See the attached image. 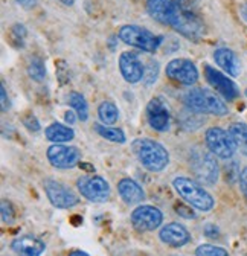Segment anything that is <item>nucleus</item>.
Masks as SVG:
<instances>
[{
    "instance_id": "obj_1",
    "label": "nucleus",
    "mask_w": 247,
    "mask_h": 256,
    "mask_svg": "<svg viewBox=\"0 0 247 256\" xmlns=\"http://www.w3.org/2000/svg\"><path fill=\"white\" fill-rule=\"evenodd\" d=\"M145 8L156 22L176 29L190 40L198 42L204 34L197 0H145Z\"/></svg>"
},
{
    "instance_id": "obj_2",
    "label": "nucleus",
    "mask_w": 247,
    "mask_h": 256,
    "mask_svg": "<svg viewBox=\"0 0 247 256\" xmlns=\"http://www.w3.org/2000/svg\"><path fill=\"white\" fill-rule=\"evenodd\" d=\"M133 152L140 162V165L151 171V172H160L170 164V152L168 150L152 139H136L132 144Z\"/></svg>"
},
{
    "instance_id": "obj_3",
    "label": "nucleus",
    "mask_w": 247,
    "mask_h": 256,
    "mask_svg": "<svg viewBox=\"0 0 247 256\" xmlns=\"http://www.w3.org/2000/svg\"><path fill=\"white\" fill-rule=\"evenodd\" d=\"M183 101L188 108L200 114H212V116H226L229 113L228 106L217 93L208 88H191L184 93Z\"/></svg>"
},
{
    "instance_id": "obj_4",
    "label": "nucleus",
    "mask_w": 247,
    "mask_h": 256,
    "mask_svg": "<svg viewBox=\"0 0 247 256\" xmlns=\"http://www.w3.org/2000/svg\"><path fill=\"white\" fill-rule=\"evenodd\" d=\"M172 186L177 194L186 202V204L196 208L197 210L208 212L215 206L214 197L196 180L190 177L178 176L172 180Z\"/></svg>"
},
{
    "instance_id": "obj_5",
    "label": "nucleus",
    "mask_w": 247,
    "mask_h": 256,
    "mask_svg": "<svg viewBox=\"0 0 247 256\" xmlns=\"http://www.w3.org/2000/svg\"><path fill=\"white\" fill-rule=\"evenodd\" d=\"M118 37L124 44L136 48L144 52H150V54L158 52V49L160 48V44L164 42L162 36L152 34V32L148 30L146 28H142L138 24L120 26V29L118 32Z\"/></svg>"
},
{
    "instance_id": "obj_6",
    "label": "nucleus",
    "mask_w": 247,
    "mask_h": 256,
    "mask_svg": "<svg viewBox=\"0 0 247 256\" xmlns=\"http://www.w3.org/2000/svg\"><path fill=\"white\" fill-rule=\"evenodd\" d=\"M190 166L196 178L204 184H215L220 176L218 164L215 156L210 151H206L200 146L192 148L190 154Z\"/></svg>"
},
{
    "instance_id": "obj_7",
    "label": "nucleus",
    "mask_w": 247,
    "mask_h": 256,
    "mask_svg": "<svg viewBox=\"0 0 247 256\" xmlns=\"http://www.w3.org/2000/svg\"><path fill=\"white\" fill-rule=\"evenodd\" d=\"M204 142L208 150L218 158L229 160L238 150V145L229 130L222 126H210L204 134Z\"/></svg>"
},
{
    "instance_id": "obj_8",
    "label": "nucleus",
    "mask_w": 247,
    "mask_h": 256,
    "mask_svg": "<svg viewBox=\"0 0 247 256\" xmlns=\"http://www.w3.org/2000/svg\"><path fill=\"white\" fill-rule=\"evenodd\" d=\"M76 188L81 196L92 203H106L110 198V184L101 176L80 177Z\"/></svg>"
},
{
    "instance_id": "obj_9",
    "label": "nucleus",
    "mask_w": 247,
    "mask_h": 256,
    "mask_svg": "<svg viewBox=\"0 0 247 256\" xmlns=\"http://www.w3.org/2000/svg\"><path fill=\"white\" fill-rule=\"evenodd\" d=\"M43 184H44V192L52 206L58 209H70L80 203V197L69 186L52 178L44 180Z\"/></svg>"
},
{
    "instance_id": "obj_10",
    "label": "nucleus",
    "mask_w": 247,
    "mask_h": 256,
    "mask_svg": "<svg viewBox=\"0 0 247 256\" xmlns=\"http://www.w3.org/2000/svg\"><path fill=\"white\" fill-rule=\"evenodd\" d=\"M166 76L182 86H192L198 80V70L196 64L188 58H174L166 64Z\"/></svg>"
},
{
    "instance_id": "obj_11",
    "label": "nucleus",
    "mask_w": 247,
    "mask_h": 256,
    "mask_svg": "<svg viewBox=\"0 0 247 256\" xmlns=\"http://www.w3.org/2000/svg\"><path fill=\"white\" fill-rule=\"evenodd\" d=\"M164 214L151 204H140L132 212V224L139 232H152L162 226Z\"/></svg>"
},
{
    "instance_id": "obj_12",
    "label": "nucleus",
    "mask_w": 247,
    "mask_h": 256,
    "mask_svg": "<svg viewBox=\"0 0 247 256\" xmlns=\"http://www.w3.org/2000/svg\"><path fill=\"white\" fill-rule=\"evenodd\" d=\"M48 160L54 168L70 170L76 166L81 160V151L76 146L54 144L48 148Z\"/></svg>"
},
{
    "instance_id": "obj_13",
    "label": "nucleus",
    "mask_w": 247,
    "mask_h": 256,
    "mask_svg": "<svg viewBox=\"0 0 247 256\" xmlns=\"http://www.w3.org/2000/svg\"><path fill=\"white\" fill-rule=\"evenodd\" d=\"M204 78L214 87V90L217 92L220 96H223L226 101H234L240 96L238 86L228 75H224L218 69L209 66V64L204 66Z\"/></svg>"
},
{
    "instance_id": "obj_14",
    "label": "nucleus",
    "mask_w": 247,
    "mask_h": 256,
    "mask_svg": "<svg viewBox=\"0 0 247 256\" xmlns=\"http://www.w3.org/2000/svg\"><path fill=\"white\" fill-rule=\"evenodd\" d=\"M148 125L156 132H166L171 125V113L166 104L160 98H152L146 106Z\"/></svg>"
},
{
    "instance_id": "obj_15",
    "label": "nucleus",
    "mask_w": 247,
    "mask_h": 256,
    "mask_svg": "<svg viewBox=\"0 0 247 256\" xmlns=\"http://www.w3.org/2000/svg\"><path fill=\"white\" fill-rule=\"evenodd\" d=\"M119 70L128 84H138L145 76V68L134 52H122L119 56Z\"/></svg>"
},
{
    "instance_id": "obj_16",
    "label": "nucleus",
    "mask_w": 247,
    "mask_h": 256,
    "mask_svg": "<svg viewBox=\"0 0 247 256\" xmlns=\"http://www.w3.org/2000/svg\"><path fill=\"white\" fill-rule=\"evenodd\" d=\"M159 238L170 247H183L191 241V234L178 222H170L159 232Z\"/></svg>"
},
{
    "instance_id": "obj_17",
    "label": "nucleus",
    "mask_w": 247,
    "mask_h": 256,
    "mask_svg": "<svg viewBox=\"0 0 247 256\" xmlns=\"http://www.w3.org/2000/svg\"><path fill=\"white\" fill-rule=\"evenodd\" d=\"M214 60L217 62V66L222 68V70L226 72L229 76L236 78L241 75V61L232 49L218 48L214 52Z\"/></svg>"
},
{
    "instance_id": "obj_18",
    "label": "nucleus",
    "mask_w": 247,
    "mask_h": 256,
    "mask_svg": "<svg viewBox=\"0 0 247 256\" xmlns=\"http://www.w3.org/2000/svg\"><path fill=\"white\" fill-rule=\"evenodd\" d=\"M11 248L20 256H42L46 250V244L40 238L23 235L11 242Z\"/></svg>"
},
{
    "instance_id": "obj_19",
    "label": "nucleus",
    "mask_w": 247,
    "mask_h": 256,
    "mask_svg": "<svg viewBox=\"0 0 247 256\" xmlns=\"http://www.w3.org/2000/svg\"><path fill=\"white\" fill-rule=\"evenodd\" d=\"M118 192L126 204H140L145 200V192L133 178H122L118 183Z\"/></svg>"
},
{
    "instance_id": "obj_20",
    "label": "nucleus",
    "mask_w": 247,
    "mask_h": 256,
    "mask_svg": "<svg viewBox=\"0 0 247 256\" xmlns=\"http://www.w3.org/2000/svg\"><path fill=\"white\" fill-rule=\"evenodd\" d=\"M44 134H46V139L52 144H66V142L74 140L75 138L74 128H70V125H64L60 122L50 124L44 130Z\"/></svg>"
},
{
    "instance_id": "obj_21",
    "label": "nucleus",
    "mask_w": 247,
    "mask_h": 256,
    "mask_svg": "<svg viewBox=\"0 0 247 256\" xmlns=\"http://www.w3.org/2000/svg\"><path fill=\"white\" fill-rule=\"evenodd\" d=\"M95 132L104 138L106 140H110L113 144H126V134L118 126H113V125H104V124H95L94 125Z\"/></svg>"
},
{
    "instance_id": "obj_22",
    "label": "nucleus",
    "mask_w": 247,
    "mask_h": 256,
    "mask_svg": "<svg viewBox=\"0 0 247 256\" xmlns=\"http://www.w3.org/2000/svg\"><path fill=\"white\" fill-rule=\"evenodd\" d=\"M68 102L74 108V112L76 113V116H78V119L81 122H86L88 119V104H87L86 98L81 93L72 92L69 94V98H68Z\"/></svg>"
},
{
    "instance_id": "obj_23",
    "label": "nucleus",
    "mask_w": 247,
    "mask_h": 256,
    "mask_svg": "<svg viewBox=\"0 0 247 256\" xmlns=\"http://www.w3.org/2000/svg\"><path fill=\"white\" fill-rule=\"evenodd\" d=\"M98 118L104 125H114L119 119V110L112 101H104L98 107Z\"/></svg>"
},
{
    "instance_id": "obj_24",
    "label": "nucleus",
    "mask_w": 247,
    "mask_h": 256,
    "mask_svg": "<svg viewBox=\"0 0 247 256\" xmlns=\"http://www.w3.org/2000/svg\"><path fill=\"white\" fill-rule=\"evenodd\" d=\"M229 132H230V134L234 136V139H235L238 148H240L244 154H247V125L242 124V122H235V124L230 125Z\"/></svg>"
},
{
    "instance_id": "obj_25",
    "label": "nucleus",
    "mask_w": 247,
    "mask_h": 256,
    "mask_svg": "<svg viewBox=\"0 0 247 256\" xmlns=\"http://www.w3.org/2000/svg\"><path fill=\"white\" fill-rule=\"evenodd\" d=\"M28 75L32 78L34 81L40 82L46 78V66H44V62L34 56V58H30L29 60V64H28Z\"/></svg>"
},
{
    "instance_id": "obj_26",
    "label": "nucleus",
    "mask_w": 247,
    "mask_h": 256,
    "mask_svg": "<svg viewBox=\"0 0 247 256\" xmlns=\"http://www.w3.org/2000/svg\"><path fill=\"white\" fill-rule=\"evenodd\" d=\"M196 256H229L228 250L212 244H202L196 250Z\"/></svg>"
},
{
    "instance_id": "obj_27",
    "label": "nucleus",
    "mask_w": 247,
    "mask_h": 256,
    "mask_svg": "<svg viewBox=\"0 0 247 256\" xmlns=\"http://www.w3.org/2000/svg\"><path fill=\"white\" fill-rule=\"evenodd\" d=\"M26 28L23 26V24H14L12 26V29H11V36H12V40L17 43V44H20V46H23V43H24V38H26Z\"/></svg>"
},
{
    "instance_id": "obj_28",
    "label": "nucleus",
    "mask_w": 247,
    "mask_h": 256,
    "mask_svg": "<svg viewBox=\"0 0 247 256\" xmlns=\"http://www.w3.org/2000/svg\"><path fill=\"white\" fill-rule=\"evenodd\" d=\"M2 221L5 224H12L14 222V209L10 202L4 200L2 202Z\"/></svg>"
},
{
    "instance_id": "obj_29",
    "label": "nucleus",
    "mask_w": 247,
    "mask_h": 256,
    "mask_svg": "<svg viewBox=\"0 0 247 256\" xmlns=\"http://www.w3.org/2000/svg\"><path fill=\"white\" fill-rule=\"evenodd\" d=\"M23 125L28 128L29 132H34V133L40 132V128H42L38 119H37L34 114H28V116H24V118H23Z\"/></svg>"
},
{
    "instance_id": "obj_30",
    "label": "nucleus",
    "mask_w": 247,
    "mask_h": 256,
    "mask_svg": "<svg viewBox=\"0 0 247 256\" xmlns=\"http://www.w3.org/2000/svg\"><path fill=\"white\" fill-rule=\"evenodd\" d=\"M148 70H150V74L145 75V76H146L148 84H151V82L156 81V78H158V72H159V64H158V61L150 60V69Z\"/></svg>"
},
{
    "instance_id": "obj_31",
    "label": "nucleus",
    "mask_w": 247,
    "mask_h": 256,
    "mask_svg": "<svg viewBox=\"0 0 247 256\" xmlns=\"http://www.w3.org/2000/svg\"><path fill=\"white\" fill-rule=\"evenodd\" d=\"M0 98H2V112L6 113L10 110V98H8V93L4 84L0 86Z\"/></svg>"
},
{
    "instance_id": "obj_32",
    "label": "nucleus",
    "mask_w": 247,
    "mask_h": 256,
    "mask_svg": "<svg viewBox=\"0 0 247 256\" xmlns=\"http://www.w3.org/2000/svg\"><path fill=\"white\" fill-rule=\"evenodd\" d=\"M240 186H241V190H242V194L246 196L247 198V166L240 172Z\"/></svg>"
},
{
    "instance_id": "obj_33",
    "label": "nucleus",
    "mask_w": 247,
    "mask_h": 256,
    "mask_svg": "<svg viewBox=\"0 0 247 256\" xmlns=\"http://www.w3.org/2000/svg\"><path fill=\"white\" fill-rule=\"evenodd\" d=\"M16 2H17L22 8H24V10H30V8L37 6L38 0H16Z\"/></svg>"
},
{
    "instance_id": "obj_34",
    "label": "nucleus",
    "mask_w": 247,
    "mask_h": 256,
    "mask_svg": "<svg viewBox=\"0 0 247 256\" xmlns=\"http://www.w3.org/2000/svg\"><path fill=\"white\" fill-rule=\"evenodd\" d=\"M204 234H206V236H209V238H215L218 235V229L214 226V224H208L206 226V229H204Z\"/></svg>"
},
{
    "instance_id": "obj_35",
    "label": "nucleus",
    "mask_w": 247,
    "mask_h": 256,
    "mask_svg": "<svg viewBox=\"0 0 247 256\" xmlns=\"http://www.w3.org/2000/svg\"><path fill=\"white\" fill-rule=\"evenodd\" d=\"M64 119H66V122H68L69 125H72V124H75V122H76L78 116H76V113H75V112H66Z\"/></svg>"
},
{
    "instance_id": "obj_36",
    "label": "nucleus",
    "mask_w": 247,
    "mask_h": 256,
    "mask_svg": "<svg viewBox=\"0 0 247 256\" xmlns=\"http://www.w3.org/2000/svg\"><path fill=\"white\" fill-rule=\"evenodd\" d=\"M176 210H182V212H183V214H182V216H184V218H196V214H192V210L184 209L183 206H177V208H176Z\"/></svg>"
},
{
    "instance_id": "obj_37",
    "label": "nucleus",
    "mask_w": 247,
    "mask_h": 256,
    "mask_svg": "<svg viewBox=\"0 0 247 256\" xmlns=\"http://www.w3.org/2000/svg\"><path fill=\"white\" fill-rule=\"evenodd\" d=\"M69 256H90V254L86 253V252H82V250H72L69 253Z\"/></svg>"
},
{
    "instance_id": "obj_38",
    "label": "nucleus",
    "mask_w": 247,
    "mask_h": 256,
    "mask_svg": "<svg viewBox=\"0 0 247 256\" xmlns=\"http://www.w3.org/2000/svg\"><path fill=\"white\" fill-rule=\"evenodd\" d=\"M241 17L244 18V22H247V2L241 6Z\"/></svg>"
},
{
    "instance_id": "obj_39",
    "label": "nucleus",
    "mask_w": 247,
    "mask_h": 256,
    "mask_svg": "<svg viewBox=\"0 0 247 256\" xmlns=\"http://www.w3.org/2000/svg\"><path fill=\"white\" fill-rule=\"evenodd\" d=\"M60 2L63 5H66V6H72L75 4V0H60Z\"/></svg>"
},
{
    "instance_id": "obj_40",
    "label": "nucleus",
    "mask_w": 247,
    "mask_h": 256,
    "mask_svg": "<svg viewBox=\"0 0 247 256\" xmlns=\"http://www.w3.org/2000/svg\"><path fill=\"white\" fill-rule=\"evenodd\" d=\"M246 96H247V88H246Z\"/></svg>"
}]
</instances>
